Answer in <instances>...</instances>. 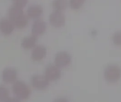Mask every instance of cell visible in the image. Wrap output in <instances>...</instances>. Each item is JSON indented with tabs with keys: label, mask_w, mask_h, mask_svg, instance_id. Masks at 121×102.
<instances>
[{
	"label": "cell",
	"mask_w": 121,
	"mask_h": 102,
	"mask_svg": "<svg viewBox=\"0 0 121 102\" xmlns=\"http://www.w3.org/2000/svg\"><path fill=\"white\" fill-rule=\"evenodd\" d=\"M9 19L18 28H24L28 23V17L24 14L23 9L11 6L8 11Z\"/></svg>",
	"instance_id": "1"
},
{
	"label": "cell",
	"mask_w": 121,
	"mask_h": 102,
	"mask_svg": "<svg viewBox=\"0 0 121 102\" xmlns=\"http://www.w3.org/2000/svg\"><path fill=\"white\" fill-rule=\"evenodd\" d=\"M12 92L14 96L19 100H26L31 94V89L28 85L24 82L19 80L13 82Z\"/></svg>",
	"instance_id": "2"
},
{
	"label": "cell",
	"mask_w": 121,
	"mask_h": 102,
	"mask_svg": "<svg viewBox=\"0 0 121 102\" xmlns=\"http://www.w3.org/2000/svg\"><path fill=\"white\" fill-rule=\"evenodd\" d=\"M104 77L109 83H116L121 78V68L116 64H111L106 67L104 71Z\"/></svg>",
	"instance_id": "3"
},
{
	"label": "cell",
	"mask_w": 121,
	"mask_h": 102,
	"mask_svg": "<svg viewBox=\"0 0 121 102\" xmlns=\"http://www.w3.org/2000/svg\"><path fill=\"white\" fill-rule=\"evenodd\" d=\"M55 65L59 68H65L68 67L72 62V57L66 51H60L57 53L55 57Z\"/></svg>",
	"instance_id": "4"
},
{
	"label": "cell",
	"mask_w": 121,
	"mask_h": 102,
	"mask_svg": "<svg viewBox=\"0 0 121 102\" xmlns=\"http://www.w3.org/2000/svg\"><path fill=\"white\" fill-rule=\"evenodd\" d=\"M65 16L62 11H54L50 14L49 22L53 27L56 28H62L65 24Z\"/></svg>",
	"instance_id": "5"
},
{
	"label": "cell",
	"mask_w": 121,
	"mask_h": 102,
	"mask_svg": "<svg viewBox=\"0 0 121 102\" xmlns=\"http://www.w3.org/2000/svg\"><path fill=\"white\" fill-rule=\"evenodd\" d=\"M30 82L33 87L37 90L45 89L50 84V81L46 78V77L41 75H35L33 76L30 80Z\"/></svg>",
	"instance_id": "6"
},
{
	"label": "cell",
	"mask_w": 121,
	"mask_h": 102,
	"mask_svg": "<svg viewBox=\"0 0 121 102\" xmlns=\"http://www.w3.org/2000/svg\"><path fill=\"white\" fill-rule=\"evenodd\" d=\"M61 75L62 72L60 68L55 65H50L45 68L44 75L50 82H54L58 80L61 77Z\"/></svg>",
	"instance_id": "7"
},
{
	"label": "cell",
	"mask_w": 121,
	"mask_h": 102,
	"mask_svg": "<svg viewBox=\"0 0 121 102\" xmlns=\"http://www.w3.org/2000/svg\"><path fill=\"white\" fill-rule=\"evenodd\" d=\"M18 77V72L13 67L5 68L1 74L2 80L6 84H11L16 81Z\"/></svg>",
	"instance_id": "8"
},
{
	"label": "cell",
	"mask_w": 121,
	"mask_h": 102,
	"mask_svg": "<svg viewBox=\"0 0 121 102\" xmlns=\"http://www.w3.org/2000/svg\"><path fill=\"white\" fill-rule=\"evenodd\" d=\"M47 49L44 45H35L31 52V58L33 61L39 62L41 61L46 57Z\"/></svg>",
	"instance_id": "9"
},
{
	"label": "cell",
	"mask_w": 121,
	"mask_h": 102,
	"mask_svg": "<svg viewBox=\"0 0 121 102\" xmlns=\"http://www.w3.org/2000/svg\"><path fill=\"white\" fill-rule=\"evenodd\" d=\"M46 28L47 26L45 21L40 19H37L32 26V35L35 37L42 35L46 31Z\"/></svg>",
	"instance_id": "10"
},
{
	"label": "cell",
	"mask_w": 121,
	"mask_h": 102,
	"mask_svg": "<svg viewBox=\"0 0 121 102\" xmlns=\"http://www.w3.org/2000/svg\"><path fill=\"white\" fill-rule=\"evenodd\" d=\"M15 28L13 23L9 18H2L0 20V32L5 35L12 33Z\"/></svg>",
	"instance_id": "11"
},
{
	"label": "cell",
	"mask_w": 121,
	"mask_h": 102,
	"mask_svg": "<svg viewBox=\"0 0 121 102\" xmlns=\"http://www.w3.org/2000/svg\"><path fill=\"white\" fill-rule=\"evenodd\" d=\"M43 12V7L40 5L35 4V5H31L30 6L28 7L27 10V15L28 17L30 18L38 19L39 17L41 16Z\"/></svg>",
	"instance_id": "12"
},
{
	"label": "cell",
	"mask_w": 121,
	"mask_h": 102,
	"mask_svg": "<svg viewBox=\"0 0 121 102\" xmlns=\"http://www.w3.org/2000/svg\"><path fill=\"white\" fill-rule=\"evenodd\" d=\"M37 43V37L34 35L26 36L23 38L21 41V46L23 48L26 50H30L33 48L36 45Z\"/></svg>",
	"instance_id": "13"
},
{
	"label": "cell",
	"mask_w": 121,
	"mask_h": 102,
	"mask_svg": "<svg viewBox=\"0 0 121 102\" xmlns=\"http://www.w3.org/2000/svg\"><path fill=\"white\" fill-rule=\"evenodd\" d=\"M69 4L67 0H53L52 1V7L54 8L55 11H63L65 10Z\"/></svg>",
	"instance_id": "14"
},
{
	"label": "cell",
	"mask_w": 121,
	"mask_h": 102,
	"mask_svg": "<svg viewBox=\"0 0 121 102\" xmlns=\"http://www.w3.org/2000/svg\"><path fill=\"white\" fill-rule=\"evenodd\" d=\"M9 98V89L3 85H0V102H5Z\"/></svg>",
	"instance_id": "15"
},
{
	"label": "cell",
	"mask_w": 121,
	"mask_h": 102,
	"mask_svg": "<svg viewBox=\"0 0 121 102\" xmlns=\"http://www.w3.org/2000/svg\"><path fill=\"white\" fill-rule=\"evenodd\" d=\"M84 0H69V6L74 10L79 9L84 4Z\"/></svg>",
	"instance_id": "16"
},
{
	"label": "cell",
	"mask_w": 121,
	"mask_h": 102,
	"mask_svg": "<svg viewBox=\"0 0 121 102\" xmlns=\"http://www.w3.org/2000/svg\"><path fill=\"white\" fill-rule=\"evenodd\" d=\"M113 43L117 46H121V31H116L112 38Z\"/></svg>",
	"instance_id": "17"
},
{
	"label": "cell",
	"mask_w": 121,
	"mask_h": 102,
	"mask_svg": "<svg viewBox=\"0 0 121 102\" xmlns=\"http://www.w3.org/2000/svg\"><path fill=\"white\" fill-rule=\"evenodd\" d=\"M12 1L14 6L23 9L26 6L28 0H12Z\"/></svg>",
	"instance_id": "18"
},
{
	"label": "cell",
	"mask_w": 121,
	"mask_h": 102,
	"mask_svg": "<svg viewBox=\"0 0 121 102\" xmlns=\"http://www.w3.org/2000/svg\"><path fill=\"white\" fill-rule=\"evenodd\" d=\"M52 102H69V101L65 97H58L54 99Z\"/></svg>",
	"instance_id": "19"
},
{
	"label": "cell",
	"mask_w": 121,
	"mask_h": 102,
	"mask_svg": "<svg viewBox=\"0 0 121 102\" xmlns=\"http://www.w3.org/2000/svg\"><path fill=\"white\" fill-rule=\"evenodd\" d=\"M5 102H21V101L16 97H9Z\"/></svg>",
	"instance_id": "20"
},
{
	"label": "cell",
	"mask_w": 121,
	"mask_h": 102,
	"mask_svg": "<svg viewBox=\"0 0 121 102\" xmlns=\"http://www.w3.org/2000/svg\"><path fill=\"white\" fill-rule=\"evenodd\" d=\"M84 1H85V0H84Z\"/></svg>",
	"instance_id": "21"
}]
</instances>
